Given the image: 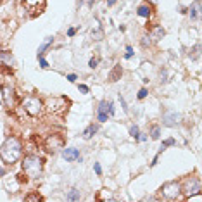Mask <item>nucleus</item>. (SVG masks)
Instances as JSON below:
<instances>
[{
	"mask_svg": "<svg viewBox=\"0 0 202 202\" xmlns=\"http://www.w3.org/2000/svg\"><path fill=\"white\" fill-rule=\"evenodd\" d=\"M22 154V145L16 137H10L3 142V145L0 147V157L2 161H5L7 164H14Z\"/></svg>",
	"mask_w": 202,
	"mask_h": 202,
	"instance_id": "1",
	"label": "nucleus"
},
{
	"mask_svg": "<svg viewBox=\"0 0 202 202\" xmlns=\"http://www.w3.org/2000/svg\"><path fill=\"white\" fill-rule=\"evenodd\" d=\"M41 159L38 156H28L24 157L22 161V171L26 176H31V178H38L41 175Z\"/></svg>",
	"mask_w": 202,
	"mask_h": 202,
	"instance_id": "2",
	"label": "nucleus"
},
{
	"mask_svg": "<svg viewBox=\"0 0 202 202\" xmlns=\"http://www.w3.org/2000/svg\"><path fill=\"white\" fill-rule=\"evenodd\" d=\"M22 107H24V111H26L29 116H33V118L40 116L41 111H43V104H41V100H40L38 97H35V95H28V97H24V100H22Z\"/></svg>",
	"mask_w": 202,
	"mask_h": 202,
	"instance_id": "3",
	"label": "nucleus"
},
{
	"mask_svg": "<svg viewBox=\"0 0 202 202\" xmlns=\"http://www.w3.org/2000/svg\"><path fill=\"white\" fill-rule=\"evenodd\" d=\"M67 105H69V102L66 97H54V99H48L45 104L47 111L52 114H64L67 111Z\"/></svg>",
	"mask_w": 202,
	"mask_h": 202,
	"instance_id": "4",
	"label": "nucleus"
},
{
	"mask_svg": "<svg viewBox=\"0 0 202 202\" xmlns=\"http://www.w3.org/2000/svg\"><path fill=\"white\" fill-rule=\"evenodd\" d=\"M45 149L52 154H55L59 149H64V138L61 135H50L45 140Z\"/></svg>",
	"mask_w": 202,
	"mask_h": 202,
	"instance_id": "5",
	"label": "nucleus"
},
{
	"mask_svg": "<svg viewBox=\"0 0 202 202\" xmlns=\"http://www.w3.org/2000/svg\"><path fill=\"white\" fill-rule=\"evenodd\" d=\"M180 190H182L180 188V183H176V182H168L161 188V192H163V195L166 199H176L180 195Z\"/></svg>",
	"mask_w": 202,
	"mask_h": 202,
	"instance_id": "6",
	"label": "nucleus"
},
{
	"mask_svg": "<svg viewBox=\"0 0 202 202\" xmlns=\"http://www.w3.org/2000/svg\"><path fill=\"white\" fill-rule=\"evenodd\" d=\"M202 190L201 187V182H199V178H190L188 182H187V187H185V195L187 197H190V195H197L199 192Z\"/></svg>",
	"mask_w": 202,
	"mask_h": 202,
	"instance_id": "7",
	"label": "nucleus"
},
{
	"mask_svg": "<svg viewBox=\"0 0 202 202\" xmlns=\"http://www.w3.org/2000/svg\"><path fill=\"white\" fill-rule=\"evenodd\" d=\"M180 123V114L176 111H166L163 114V124L164 126H176Z\"/></svg>",
	"mask_w": 202,
	"mask_h": 202,
	"instance_id": "8",
	"label": "nucleus"
},
{
	"mask_svg": "<svg viewBox=\"0 0 202 202\" xmlns=\"http://www.w3.org/2000/svg\"><path fill=\"white\" fill-rule=\"evenodd\" d=\"M45 5V0H24V7L31 12V14H38Z\"/></svg>",
	"mask_w": 202,
	"mask_h": 202,
	"instance_id": "9",
	"label": "nucleus"
},
{
	"mask_svg": "<svg viewBox=\"0 0 202 202\" xmlns=\"http://www.w3.org/2000/svg\"><path fill=\"white\" fill-rule=\"evenodd\" d=\"M2 95H3V104L7 105V107H14L16 105V100H14V92H12V88H9V86H2Z\"/></svg>",
	"mask_w": 202,
	"mask_h": 202,
	"instance_id": "10",
	"label": "nucleus"
},
{
	"mask_svg": "<svg viewBox=\"0 0 202 202\" xmlns=\"http://www.w3.org/2000/svg\"><path fill=\"white\" fill-rule=\"evenodd\" d=\"M62 156H64V159L69 161V163H73V161H80V159H81L78 149H64V150H62Z\"/></svg>",
	"mask_w": 202,
	"mask_h": 202,
	"instance_id": "11",
	"label": "nucleus"
},
{
	"mask_svg": "<svg viewBox=\"0 0 202 202\" xmlns=\"http://www.w3.org/2000/svg\"><path fill=\"white\" fill-rule=\"evenodd\" d=\"M0 62L2 66H7V67H12L14 66V57L10 52H0Z\"/></svg>",
	"mask_w": 202,
	"mask_h": 202,
	"instance_id": "12",
	"label": "nucleus"
},
{
	"mask_svg": "<svg viewBox=\"0 0 202 202\" xmlns=\"http://www.w3.org/2000/svg\"><path fill=\"white\" fill-rule=\"evenodd\" d=\"M99 112H109V114H114V109H112V104L111 102H105V100H102L100 104H99Z\"/></svg>",
	"mask_w": 202,
	"mask_h": 202,
	"instance_id": "13",
	"label": "nucleus"
},
{
	"mask_svg": "<svg viewBox=\"0 0 202 202\" xmlns=\"http://www.w3.org/2000/svg\"><path fill=\"white\" fill-rule=\"evenodd\" d=\"M121 74H123V69H121V66H119V64H116V66H114V69H112V71H111V74H109V80H111V81H118Z\"/></svg>",
	"mask_w": 202,
	"mask_h": 202,
	"instance_id": "14",
	"label": "nucleus"
},
{
	"mask_svg": "<svg viewBox=\"0 0 202 202\" xmlns=\"http://www.w3.org/2000/svg\"><path fill=\"white\" fill-rule=\"evenodd\" d=\"M52 41H54V38H52V36H48V38H47V40H45V41H43V43L38 47V57H41V55H43V52H45V50H47V48L52 45Z\"/></svg>",
	"mask_w": 202,
	"mask_h": 202,
	"instance_id": "15",
	"label": "nucleus"
},
{
	"mask_svg": "<svg viewBox=\"0 0 202 202\" xmlns=\"http://www.w3.org/2000/svg\"><path fill=\"white\" fill-rule=\"evenodd\" d=\"M97 130H99V126H95V124H90V126H88V128L83 131V138H86V140H88V138H92V137L97 133Z\"/></svg>",
	"mask_w": 202,
	"mask_h": 202,
	"instance_id": "16",
	"label": "nucleus"
},
{
	"mask_svg": "<svg viewBox=\"0 0 202 202\" xmlns=\"http://www.w3.org/2000/svg\"><path fill=\"white\" fill-rule=\"evenodd\" d=\"M66 199H67V201H71V202L80 201V199H81V194H80V190H76V188H71V190H69V194L66 195Z\"/></svg>",
	"mask_w": 202,
	"mask_h": 202,
	"instance_id": "17",
	"label": "nucleus"
},
{
	"mask_svg": "<svg viewBox=\"0 0 202 202\" xmlns=\"http://www.w3.org/2000/svg\"><path fill=\"white\" fill-rule=\"evenodd\" d=\"M138 16H142V17H149L150 16V7H147V5H142V7H138Z\"/></svg>",
	"mask_w": 202,
	"mask_h": 202,
	"instance_id": "18",
	"label": "nucleus"
},
{
	"mask_svg": "<svg viewBox=\"0 0 202 202\" xmlns=\"http://www.w3.org/2000/svg\"><path fill=\"white\" fill-rule=\"evenodd\" d=\"M164 36V29L163 28H156L154 31H152V38L154 40H159V38H163Z\"/></svg>",
	"mask_w": 202,
	"mask_h": 202,
	"instance_id": "19",
	"label": "nucleus"
},
{
	"mask_svg": "<svg viewBox=\"0 0 202 202\" xmlns=\"http://www.w3.org/2000/svg\"><path fill=\"white\" fill-rule=\"evenodd\" d=\"M130 135H131L133 138H138V137H140V130H138V126H131V128H130Z\"/></svg>",
	"mask_w": 202,
	"mask_h": 202,
	"instance_id": "20",
	"label": "nucleus"
},
{
	"mask_svg": "<svg viewBox=\"0 0 202 202\" xmlns=\"http://www.w3.org/2000/svg\"><path fill=\"white\" fill-rule=\"evenodd\" d=\"M150 137H152V140H157V138H159V126H154V128H152Z\"/></svg>",
	"mask_w": 202,
	"mask_h": 202,
	"instance_id": "21",
	"label": "nucleus"
},
{
	"mask_svg": "<svg viewBox=\"0 0 202 202\" xmlns=\"http://www.w3.org/2000/svg\"><path fill=\"white\" fill-rule=\"evenodd\" d=\"M169 145H175V140H173V138H168V140L163 142V149H164V147H169Z\"/></svg>",
	"mask_w": 202,
	"mask_h": 202,
	"instance_id": "22",
	"label": "nucleus"
},
{
	"mask_svg": "<svg viewBox=\"0 0 202 202\" xmlns=\"http://www.w3.org/2000/svg\"><path fill=\"white\" fill-rule=\"evenodd\" d=\"M93 169H95V173H97L99 176L102 175V168H100V164H99V163H93Z\"/></svg>",
	"mask_w": 202,
	"mask_h": 202,
	"instance_id": "23",
	"label": "nucleus"
},
{
	"mask_svg": "<svg viewBox=\"0 0 202 202\" xmlns=\"http://www.w3.org/2000/svg\"><path fill=\"white\" fill-rule=\"evenodd\" d=\"M99 121L100 123H105L107 121V114L105 112H99Z\"/></svg>",
	"mask_w": 202,
	"mask_h": 202,
	"instance_id": "24",
	"label": "nucleus"
},
{
	"mask_svg": "<svg viewBox=\"0 0 202 202\" xmlns=\"http://www.w3.org/2000/svg\"><path fill=\"white\" fill-rule=\"evenodd\" d=\"M40 67H43V69H47V67H48V62H47L43 57H40Z\"/></svg>",
	"mask_w": 202,
	"mask_h": 202,
	"instance_id": "25",
	"label": "nucleus"
},
{
	"mask_svg": "<svg viewBox=\"0 0 202 202\" xmlns=\"http://www.w3.org/2000/svg\"><path fill=\"white\" fill-rule=\"evenodd\" d=\"M93 2H95V0H80V3H81V5H88V7H92V5H93Z\"/></svg>",
	"mask_w": 202,
	"mask_h": 202,
	"instance_id": "26",
	"label": "nucleus"
},
{
	"mask_svg": "<svg viewBox=\"0 0 202 202\" xmlns=\"http://www.w3.org/2000/svg\"><path fill=\"white\" fill-rule=\"evenodd\" d=\"M131 55H133V48H131V47H126V55H124V57H126V59H130Z\"/></svg>",
	"mask_w": 202,
	"mask_h": 202,
	"instance_id": "27",
	"label": "nucleus"
},
{
	"mask_svg": "<svg viewBox=\"0 0 202 202\" xmlns=\"http://www.w3.org/2000/svg\"><path fill=\"white\" fill-rule=\"evenodd\" d=\"M145 97H147V90H145V88H142V90L138 92V99H145Z\"/></svg>",
	"mask_w": 202,
	"mask_h": 202,
	"instance_id": "28",
	"label": "nucleus"
},
{
	"mask_svg": "<svg viewBox=\"0 0 202 202\" xmlns=\"http://www.w3.org/2000/svg\"><path fill=\"white\" fill-rule=\"evenodd\" d=\"M26 201H41V197L40 195H28Z\"/></svg>",
	"mask_w": 202,
	"mask_h": 202,
	"instance_id": "29",
	"label": "nucleus"
},
{
	"mask_svg": "<svg viewBox=\"0 0 202 202\" xmlns=\"http://www.w3.org/2000/svg\"><path fill=\"white\" fill-rule=\"evenodd\" d=\"M78 88H80V92H83V93H88V86H86V85H80Z\"/></svg>",
	"mask_w": 202,
	"mask_h": 202,
	"instance_id": "30",
	"label": "nucleus"
},
{
	"mask_svg": "<svg viewBox=\"0 0 202 202\" xmlns=\"http://www.w3.org/2000/svg\"><path fill=\"white\" fill-rule=\"evenodd\" d=\"M190 10H192V12H190V14H192V17H197V14H199L197 10H199V9H197V7H192Z\"/></svg>",
	"mask_w": 202,
	"mask_h": 202,
	"instance_id": "31",
	"label": "nucleus"
},
{
	"mask_svg": "<svg viewBox=\"0 0 202 202\" xmlns=\"http://www.w3.org/2000/svg\"><path fill=\"white\" fill-rule=\"evenodd\" d=\"M88 66H90L92 69H93V67H97V59H92V61L88 62Z\"/></svg>",
	"mask_w": 202,
	"mask_h": 202,
	"instance_id": "32",
	"label": "nucleus"
},
{
	"mask_svg": "<svg viewBox=\"0 0 202 202\" xmlns=\"http://www.w3.org/2000/svg\"><path fill=\"white\" fill-rule=\"evenodd\" d=\"M67 81H71V83L76 81V76H74V74H67Z\"/></svg>",
	"mask_w": 202,
	"mask_h": 202,
	"instance_id": "33",
	"label": "nucleus"
},
{
	"mask_svg": "<svg viewBox=\"0 0 202 202\" xmlns=\"http://www.w3.org/2000/svg\"><path fill=\"white\" fill-rule=\"evenodd\" d=\"M74 33H76V31H74V28H69V29H67V35H69V36H73Z\"/></svg>",
	"mask_w": 202,
	"mask_h": 202,
	"instance_id": "34",
	"label": "nucleus"
},
{
	"mask_svg": "<svg viewBox=\"0 0 202 202\" xmlns=\"http://www.w3.org/2000/svg\"><path fill=\"white\" fill-rule=\"evenodd\" d=\"M3 173H5V171H3V168L0 166V176H3Z\"/></svg>",
	"mask_w": 202,
	"mask_h": 202,
	"instance_id": "35",
	"label": "nucleus"
},
{
	"mask_svg": "<svg viewBox=\"0 0 202 202\" xmlns=\"http://www.w3.org/2000/svg\"><path fill=\"white\" fill-rule=\"evenodd\" d=\"M107 3H109V5H112V3H116V0H109Z\"/></svg>",
	"mask_w": 202,
	"mask_h": 202,
	"instance_id": "36",
	"label": "nucleus"
},
{
	"mask_svg": "<svg viewBox=\"0 0 202 202\" xmlns=\"http://www.w3.org/2000/svg\"><path fill=\"white\" fill-rule=\"evenodd\" d=\"M0 104H2V100H0Z\"/></svg>",
	"mask_w": 202,
	"mask_h": 202,
	"instance_id": "37",
	"label": "nucleus"
},
{
	"mask_svg": "<svg viewBox=\"0 0 202 202\" xmlns=\"http://www.w3.org/2000/svg\"><path fill=\"white\" fill-rule=\"evenodd\" d=\"M197 2H199V0H197Z\"/></svg>",
	"mask_w": 202,
	"mask_h": 202,
	"instance_id": "38",
	"label": "nucleus"
}]
</instances>
